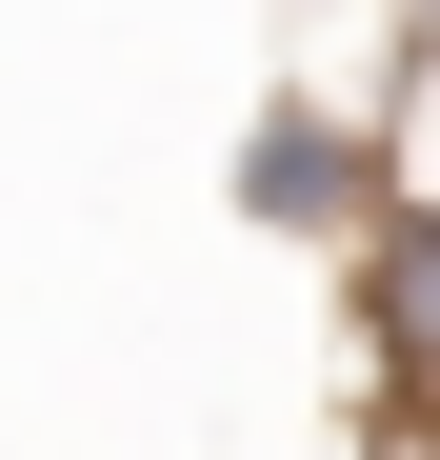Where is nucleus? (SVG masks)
Masks as SVG:
<instances>
[{
    "instance_id": "f257e3e1",
    "label": "nucleus",
    "mask_w": 440,
    "mask_h": 460,
    "mask_svg": "<svg viewBox=\"0 0 440 460\" xmlns=\"http://www.w3.org/2000/svg\"><path fill=\"white\" fill-rule=\"evenodd\" d=\"M220 200H241L260 241H301V261H360V241L400 220V120H360V101H321V81H260Z\"/></svg>"
},
{
    "instance_id": "f03ea898",
    "label": "nucleus",
    "mask_w": 440,
    "mask_h": 460,
    "mask_svg": "<svg viewBox=\"0 0 440 460\" xmlns=\"http://www.w3.org/2000/svg\"><path fill=\"white\" fill-rule=\"evenodd\" d=\"M340 280H360V360H381L400 401H440V200H400Z\"/></svg>"
},
{
    "instance_id": "7ed1b4c3",
    "label": "nucleus",
    "mask_w": 440,
    "mask_h": 460,
    "mask_svg": "<svg viewBox=\"0 0 440 460\" xmlns=\"http://www.w3.org/2000/svg\"><path fill=\"white\" fill-rule=\"evenodd\" d=\"M420 40H440V0H420Z\"/></svg>"
}]
</instances>
